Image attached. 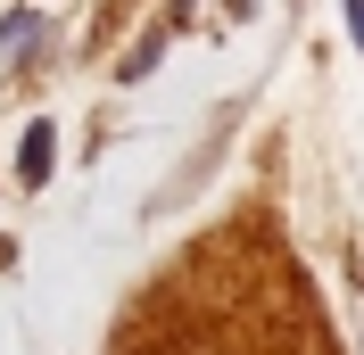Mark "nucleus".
Segmentation results:
<instances>
[{
  "label": "nucleus",
  "instance_id": "obj_2",
  "mask_svg": "<svg viewBox=\"0 0 364 355\" xmlns=\"http://www.w3.org/2000/svg\"><path fill=\"white\" fill-rule=\"evenodd\" d=\"M348 33H356V42H364V0H348Z\"/></svg>",
  "mask_w": 364,
  "mask_h": 355
},
{
  "label": "nucleus",
  "instance_id": "obj_1",
  "mask_svg": "<svg viewBox=\"0 0 364 355\" xmlns=\"http://www.w3.org/2000/svg\"><path fill=\"white\" fill-rule=\"evenodd\" d=\"M50 157H58V124H25V141H17V182H50Z\"/></svg>",
  "mask_w": 364,
  "mask_h": 355
}]
</instances>
